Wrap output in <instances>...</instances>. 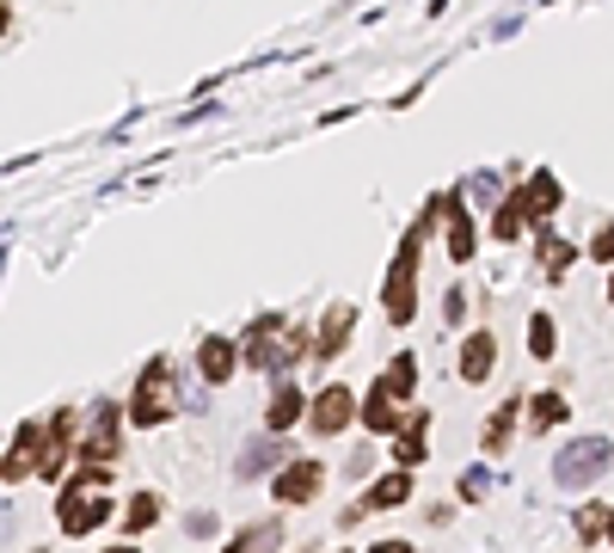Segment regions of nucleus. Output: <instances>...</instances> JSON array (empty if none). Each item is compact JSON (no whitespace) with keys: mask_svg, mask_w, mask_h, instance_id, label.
I'll list each match as a JSON object with an SVG mask.
<instances>
[{"mask_svg":"<svg viewBox=\"0 0 614 553\" xmlns=\"http://www.w3.org/2000/svg\"><path fill=\"white\" fill-rule=\"evenodd\" d=\"M111 517H117V505H111V467L80 461V474L61 479L56 529H61V535H92V529H105Z\"/></svg>","mask_w":614,"mask_h":553,"instance_id":"nucleus-1","label":"nucleus"},{"mask_svg":"<svg viewBox=\"0 0 614 553\" xmlns=\"http://www.w3.org/2000/svg\"><path fill=\"white\" fill-rule=\"evenodd\" d=\"M307 345H314V338H307L302 326H289L283 314H259V320L246 326L240 357L259 369V375H289L295 357H307Z\"/></svg>","mask_w":614,"mask_h":553,"instance_id":"nucleus-2","label":"nucleus"},{"mask_svg":"<svg viewBox=\"0 0 614 553\" xmlns=\"http://www.w3.org/2000/svg\"><path fill=\"white\" fill-rule=\"evenodd\" d=\"M418 259H424V234L406 228L394 264H387V290H382V307H387V326H412L418 320Z\"/></svg>","mask_w":614,"mask_h":553,"instance_id":"nucleus-3","label":"nucleus"},{"mask_svg":"<svg viewBox=\"0 0 614 553\" xmlns=\"http://www.w3.org/2000/svg\"><path fill=\"white\" fill-rule=\"evenodd\" d=\"M172 413H179V387H172V363H167V357H154V363L141 369V382H136V394H129V406H123V418H129L136 430H160Z\"/></svg>","mask_w":614,"mask_h":553,"instance_id":"nucleus-4","label":"nucleus"},{"mask_svg":"<svg viewBox=\"0 0 614 553\" xmlns=\"http://www.w3.org/2000/svg\"><path fill=\"white\" fill-rule=\"evenodd\" d=\"M609 461H614L609 437H571V443L553 455V479L566 492H583V486H596V479L609 474Z\"/></svg>","mask_w":614,"mask_h":553,"instance_id":"nucleus-5","label":"nucleus"},{"mask_svg":"<svg viewBox=\"0 0 614 553\" xmlns=\"http://www.w3.org/2000/svg\"><path fill=\"white\" fill-rule=\"evenodd\" d=\"M356 406H363V399H356V387L326 382L320 394L307 399V430H314V437H344V430L356 425Z\"/></svg>","mask_w":614,"mask_h":553,"instance_id":"nucleus-6","label":"nucleus"},{"mask_svg":"<svg viewBox=\"0 0 614 553\" xmlns=\"http://www.w3.org/2000/svg\"><path fill=\"white\" fill-rule=\"evenodd\" d=\"M320 486H326V467L314 455H295V461H283V467H276L271 474V498L276 505H314V498H320Z\"/></svg>","mask_w":614,"mask_h":553,"instance_id":"nucleus-7","label":"nucleus"},{"mask_svg":"<svg viewBox=\"0 0 614 553\" xmlns=\"http://www.w3.org/2000/svg\"><path fill=\"white\" fill-rule=\"evenodd\" d=\"M117 399H99L92 406V425L80 430V461H99V467H111L117 461V449H123V425H117Z\"/></svg>","mask_w":614,"mask_h":553,"instance_id":"nucleus-8","label":"nucleus"},{"mask_svg":"<svg viewBox=\"0 0 614 553\" xmlns=\"http://www.w3.org/2000/svg\"><path fill=\"white\" fill-rule=\"evenodd\" d=\"M75 437H80V418L61 406V413L44 425V449H37V479H68L61 467H68V455H75Z\"/></svg>","mask_w":614,"mask_h":553,"instance_id":"nucleus-9","label":"nucleus"},{"mask_svg":"<svg viewBox=\"0 0 614 553\" xmlns=\"http://www.w3.org/2000/svg\"><path fill=\"white\" fill-rule=\"evenodd\" d=\"M351 332H356V307L351 302L326 307V320H320V332H314V345H307V357H314V363H338V351L351 345Z\"/></svg>","mask_w":614,"mask_h":553,"instance_id":"nucleus-10","label":"nucleus"},{"mask_svg":"<svg viewBox=\"0 0 614 553\" xmlns=\"http://www.w3.org/2000/svg\"><path fill=\"white\" fill-rule=\"evenodd\" d=\"M356 418H363L368 437H399V430H406V406H399V399L387 394L382 382H368V394H363V406H356Z\"/></svg>","mask_w":614,"mask_h":553,"instance_id":"nucleus-11","label":"nucleus"},{"mask_svg":"<svg viewBox=\"0 0 614 553\" xmlns=\"http://www.w3.org/2000/svg\"><path fill=\"white\" fill-rule=\"evenodd\" d=\"M302 418H307V394L289 382V375H276L271 399H264V430H276V437H283V430H295Z\"/></svg>","mask_w":614,"mask_h":553,"instance_id":"nucleus-12","label":"nucleus"},{"mask_svg":"<svg viewBox=\"0 0 614 553\" xmlns=\"http://www.w3.org/2000/svg\"><path fill=\"white\" fill-rule=\"evenodd\" d=\"M491 369H498V332L474 326V332H467V345H461V382L479 387V382H491Z\"/></svg>","mask_w":614,"mask_h":553,"instance_id":"nucleus-13","label":"nucleus"},{"mask_svg":"<svg viewBox=\"0 0 614 553\" xmlns=\"http://www.w3.org/2000/svg\"><path fill=\"white\" fill-rule=\"evenodd\" d=\"M234 369H240V345H234V338H221V332H209L197 345V375L209 387H221V382H234Z\"/></svg>","mask_w":614,"mask_h":553,"instance_id":"nucleus-14","label":"nucleus"},{"mask_svg":"<svg viewBox=\"0 0 614 553\" xmlns=\"http://www.w3.org/2000/svg\"><path fill=\"white\" fill-rule=\"evenodd\" d=\"M522 418H528V430L535 437H547V430H559L571 418V399H566V387H547V394H535V399H522Z\"/></svg>","mask_w":614,"mask_h":553,"instance_id":"nucleus-15","label":"nucleus"},{"mask_svg":"<svg viewBox=\"0 0 614 553\" xmlns=\"http://www.w3.org/2000/svg\"><path fill=\"white\" fill-rule=\"evenodd\" d=\"M516 198H522V210H528V222H535V228H547L553 210H559V179H553V172H535V179L516 184Z\"/></svg>","mask_w":614,"mask_h":553,"instance_id":"nucleus-16","label":"nucleus"},{"mask_svg":"<svg viewBox=\"0 0 614 553\" xmlns=\"http://www.w3.org/2000/svg\"><path fill=\"white\" fill-rule=\"evenodd\" d=\"M443 215H448V259L467 264L479 252V234H474V215H467V203L461 198H443Z\"/></svg>","mask_w":614,"mask_h":553,"instance_id":"nucleus-17","label":"nucleus"},{"mask_svg":"<svg viewBox=\"0 0 614 553\" xmlns=\"http://www.w3.org/2000/svg\"><path fill=\"white\" fill-rule=\"evenodd\" d=\"M541 283H566V271L578 264V246L571 240H559V234H541Z\"/></svg>","mask_w":614,"mask_h":553,"instance_id":"nucleus-18","label":"nucleus"},{"mask_svg":"<svg viewBox=\"0 0 614 553\" xmlns=\"http://www.w3.org/2000/svg\"><path fill=\"white\" fill-rule=\"evenodd\" d=\"M406 498H412V474L394 467V474H382L375 486L363 492V510H394V505H406Z\"/></svg>","mask_w":614,"mask_h":553,"instance_id":"nucleus-19","label":"nucleus"},{"mask_svg":"<svg viewBox=\"0 0 614 553\" xmlns=\"http://www.w3.org/2000/svg\"><path fill=\"white\" fill-rule=\"evenodd\" d=\"M375 382H382V387H387V394H394V399H399V406H406V399H412V394H418V357H412V351H399V357H394V363H387V369H382V375H375Z\"/></svg>","mask_w":614,"mask_h":553,"instance_id":"nucleus-20","label":"nucleus"},{"mask_svg":"<svg viewBox=\"0 0 614 553\" xmlns=\"http://www.w3.org/2000/svg\"><path fill=\"white\" fill-rule=\"evenodd\" d=\"M160 492H129V505H123V535H148L154 522H160Z\"/></svg>","mask_w":614,"mask_h":553,"instance_id":"nucleus-21","label":"nucleus"},{"mask_svg":"<svg viewBox=\"0 0 614 553\" xmlns=\"http://www.w3.org/2000/svg\"><path fill=\"white\" fill-rule=\"evenodd\" d=\"M276 548H283V522H246L221 553H276Z\"/></svg>","mask_w":614,"mask_h":553,"instance_id":"nucleus-22","label":"nucleus"},{"mask_svg":"<svg viewBox=\"0 0 614 553\" xmlns=\"http://www.w3.org/2000/svg\"><path fill=\"white\" fill-rule=\"evenodd\" d=\"M522 418V399L510 394L504 406H498V413L486 418V455H504V443H510V425H516Z\"/></svg>","mask_w":614,"mask_h":553,"instance_id":"nucleus-23","label":"nucleus"},{"mask_svg":"<svg viewBox=\"0 0 614 553\" xmlns=\"http://www.w3.org/2000/svg\"><path fill=\"white\" fill-rule=\"evenodd\" d=\"M528 228H535V222H528L522 198H504V203H498V222H491V234H498V240H522Z\"/></svg>","mask_w":614,"mask_h":553,"instance_id":"nucleus-24","label":"nucleus"},{"mask_svg":"<svg viewBox=\"0 0 614 553\" xmlns=\"http://www.w3.org/2000/svg\"><path fill=\"white\" fill-rule=\"evenodd\" d=\"M553 351H559V320H553V314H535V320H528V357L547 363Z\"/></svg>","mask_w":614,"mask_h":553,"instance_id":"nucleus-25","label":"nucleus"},{"mask_svg":"<svg viewBox=\"0 0 614 553\" xmlns=\"http://www.w3.org/2000/svg\"><path fill=\"white\" fill-rule=\"evenodd\" d=\"M264 461L276 467V430H264L259 443H252V449L240 455V479H259V474H264Z\"/></svg>","mask_w":614,"mask_h":553,"instance_id":"nucleus-26","label":"nucleus"},{"mask_svg":"<svg viewBox=\"0 0 614 553\" xmlns=\"http://www.w3.org/2000/svg\"><path fill=\"white\" fill-rule=\"evenodd\" d=\"M571 522H578V535H583V541H602V529H609V510H602V505H583Z\"/></svg>","mask_w":614,"mask_h":553,"instance_id":"nucleus-27","label":"nucleus"},{"mask_svg":"<svg viewBox=\"0 0 614 553\" xmlns=\"http://www.w3.org/2000/svg\"><path fill=\"white\" fill-rule=\"evenodd\" d=\"M590 259L614 264V222H602V228H596V240H590Z\"/></svg>","mask_w":614,"mask_h":553,"instance_id":"nucleus-28","label":"nucleus"},{"mask_svg":"<svg viewBox=\"0 0 614 553\" xmlns=\"http://www.w3.org/2000/svg\"><path fill=\"white\" fill-rule=\"evenodd\" d=\"M368 553H418V548H412V541H399V535H387V541H375Z\"/></svg>","mask_w":614,"mask_h":553,"instance_id":"nucleus-29","label":"nucleus"},{"mask_svg":"<svg viewBox=\"0 0 614 553\" xmlns=\"http://www.w3.org/2000/svg\"><path fill=\"white\" fill-rule=\"evenodd\" d=\"M105 553H141V548H136V541H117V548H105Z\"/></svg>","mask_w":614,"mask_h":553,"instance_id":"nucleus-30","label":"nucleus"},{"mask_svg":"<svg viewBox=\"0 0 614 553\" xmlns=\"http://www.w3.org/2000/svg\"><path fill=\"white\" fill-rule=\"evenodd\" d=\"M602 535H609V541H614V510H609V529H602Z\"/></svg>","mask_w":614,"mask_h":553,"instance_id":"nucleus-31","label":"nucleus"},{"mask_svg":"<svg viewBox=\"0 0 614 553\" xmlns=\"http://www.w3.org/2000/svg\"><path fill=\"white\" fill-rule=\"evenodd\" d=\"M609 302H614V264H609Z\"/></svg>","mask_w":614,"mask_h":553,"instance_id":"nucleus-32","label":"nucleus"},{"mask_svg":"<svg viewBox=\"0 0 614 553\" xmlns=\"http://www.w3.org/2000/svg\"><path fill=\"white\" fill-rule=\"evenodd\" d=\"M0 31H7V0H0Z\"/></svg>","mask_w":614,"mask_h":553,"instance_id":"nucleus-33","label":"nucleus"},{"mask_svg":"<svg viewBox=\"0 0 614 553\" xmlns=\"http://www.w3.org/2000/svg\"><path fill=\"white\" fill-rule=\"evenodd\" d=\"M338 553H344V548H338Z\"/></svg>","mask_w":614,"mask_h":553,"instance_id":"nucleus-34","label":"nucleus"}]
</instances>
